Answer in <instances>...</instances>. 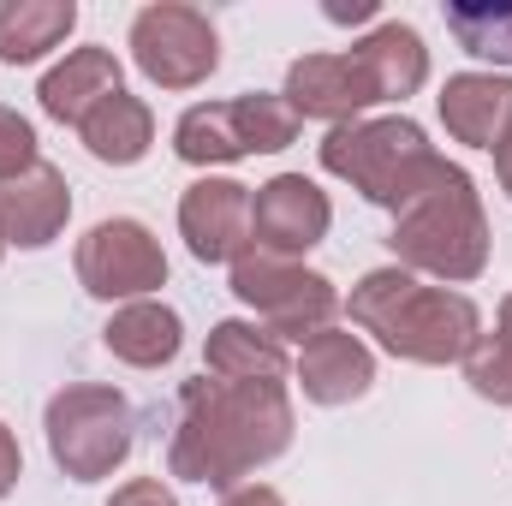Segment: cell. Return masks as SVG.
I'll use <instances>...</instances> for the list:
<instances>
[{"instance_id":"ffe728a7","label":"cell","mask_w":512,"mask_h":506,"mask_svg":"<svg viewBox=\"0 0 512 506\" xmlns=\"http://www.w3.org/2000/svg\"><path fill=\"white\" fill-rule=\"evenodd\" d=\"M78 137H84V149H90L102 167H137V161L149 155V143H155V114H149V102L114 90L108 102H96V108L84 114Z\"/></svg>"},{"instance_id":"3957f363","label":"cell","mask_w":512,"mask_h":506,"mask_svg":"<svg viewBox=\"0 0 512 506\" xmlns=\"http://www.w3.org/2000/svg\"><path fill=\"white\" fill-rule=\"evenodd\" d=\"M387 251L411 274H435L447 286H465L489 268V215L459 161H441V173L393 215Z\"/></svg>"},{"instance_id":"8992f818","label":"cell","mask_w":512,"mask_h":506,"mask_svg":"<svg viewBox=\"0 0 512 506\" xmlns=\"http://www.w3.org/2000/svg\"><path fill=\"white\" fill-rule=\"evenodd\" d=\"M233 298L262 316V328L274 340H298V346L310 334L334 328V316H340V292L328 274L268 251H245L233 262Z\"/></svg>"},{"instance_id":"9a60e30c","label":"cell","mask_w":512,"mask_h":506,"mask_svg":"<svg viewBox=\"0 0 512 506\" xmlns=\"http://www.w3.org/2000/svg\"><path fill=\"white\" fill-rule=\"evenodd\" d=\"M441 126L453 143L471 149H501V137L512 131V78L501 72H459L441 84Z\"/></svg>"},{"instance_id":"4dcf8cb0","label":"cell","mask_w":512,"mask_h":506,"mask_svg":"<svg viewBox=\"0 0 512 506\" xmlns=\"http://www.w3.org/2000/svg\"><path fill=\"white\" fill-rule=\"evenodd\" d=\"M0 251H6V239H0Z\"/></svg>"},{"instance_id":"4fadbf2b","label":"cell","mask_w":512,"mask_h":506,"mask_svg":"<svg viewBox=\"0 0 512 506\" xmlns=\"http://www.w3.org/2000/svg\"><path fill=\"white\" fill-rule=\"evenodd\" d=\"M66 215H72V191H66V173L48 161H36L24 179L0 185V239L18 251L54 245L66 233Z\"/></svg>"},{"instance_id":"2e32d148","label":"cell","mask_w":512,"mask_h":506,"mask_svg":"<svg viewBox=\"0 0 512 506\" xmlns=\"http://www.w3.org/2000/svg\"><path fill=\"white\" fill-rule=\"evenodd\" d=\"M114 90H126V66L114 60V48H72L36 90L42 114L60 126H84V114L96 102H108Z\"/></svg>"},{"instance_id":"5b68a950","label":"cell","mask_w":512,"mask_h":506,"mask_svg":"<svg viewBox=\"0 0 512 506\" xmlns=\"http://www.w3.org/2000/svg\"><path fill=\"white\" fill-rule=\"evenodd\" d=\"M42 429H48L54 465H60L72 483H102V477H114L131 459V441H137L131 399L120 387H102V381H66V387L48 399Z\"/></svg>"},{"instance_id":"7402d4cb","label":"cell","mask_w":512,"mask_h":506,"mask_svg":"<svg viewBox=\"0 0 512 506\" xmlns=\"http://www.w3.org/2000/svg\"><path fill=\"white\" fill-rule=\"evenodd\" d=\"M447 36L477 60L512 66V0H453L447 6Z\"/></svg>"},{"instance_id":"4316f807","label":"cell","mask_w":512,"mask_h":506,"mask_svg":"<svg viewBox=\"0 0 512 506\" xmlns=\"http://www.w3.org/2000/svg\"><path fill=\"white\" fill-rule=\"evenodd\" d=\"M322 12H328L334 24H370V18H376V0H352V6H346V0H328Z\"/></svg>"},{"instance_id":"f546056e","label":"cell","mask_w":512,"mask_h":506,"mask_svg":"<svg viewBox=\"0 0 512 506\" xmlns=\"http://www.w3.org/2000/svg\"><path fill=\"white\" fill-rule=\"evenodd\" d=\"M501 334H507V340H512V292H507V298H501Z\"/></svg>"},{"instance_id":"484cf974","label":"cell","mask_w":512,"mask_h":506,"mask_svg":"<svg viewBox=\"0 0 512 506\" xmlns=\"http://www.w3.org/2000/svg\"><path fill=\"white\" fill-rule=\"evenodd\" d=\"M18 477H24V453H18V435L0 423V501L18 489Z\"/></svg>"},{"instance_id":"6da1fadb","label":"cell","mask_w":512,"mask_h":506,"mask_svg":"<svg viewBox=\"0 0 512 506\" xmlns=\"http://www.w3.org/2000/svg\"><path fill=\"white\" fill-rule=\"evenodd\" d=\"M286 447H292L286 381L197 376L179 387V417H173V441H167V471L173 477L233 495Z\"/></svg>"},{"instance_id":"7a4b0ae2","label":"cell","mask_w":512,"mask_h":506,"mask_svg":"<svg viewBox=\"0 0 512 506\" xmlns=\"http://www.w3.org/2000/svg\"><path fill=\"white\" fill-rule=\"evenodd\" d=\"M352 322L405 364H465L483 340V310L453 286H423L411 268H370L352 286Z\"/></svg>"},{"instance_id":"30bf717a","label":"cell","mask_w":512,"mask_h":506,"mask_svg":"<svg viewBox=\"0 0 512 506\" xmlns=\"http://www.w3.org/2000/svg\"><path fill=\"white\" fill-rule=\"evenodd\" d=\"M334 227V203L316 179L304 173H274L268 185L251 191V245L268 256H298L322 245Z\"/></svg>"},{"instance_id":"d6986e66","label":"cell","mask_w":512,"mask_h":506,"mask_svg":"<svg viewBox=\"0 0 512 506\" xmlns=\"http://www.w3.org/2000/svg\"><path fill=\"white\" fill-rule=\"evenodd\" d=\"M292 370L286 340H274L262 322H215L203 346V376L215 381H280Z\"/></svg>"},{"instance_id":"5bb4252c","label":"cell","mask_w":512,"mask_h":506,"mask_svg":"<svg viewBox=\"0 0 512 506\" xmlns=\"http://www.w3.org/2000/svg\"><path fill=\"white\" fill-rule=\"evenodd\" d=\"M292 376L304 387V399H316V405H352L376 387V352L346 328H322L304 340Z\"/></svg>"},{"instance_id":"f1b7e54d","label":"cell","mask_w":512,"mask_h":506,"mask_svg":"<svg viewBox=\"0 0 512 506\" xmlns=\"http://www.w3.org/2000/svg\"><path fill=\"white\" fill-rule=\"evenodd\" d=\"M495 179H501V191L512 197V131L501 137V149H495Z\"/></svg>"},{"instance_id":"d4e9b609","label":"cell","mask_w":512,"mask_h":506,"mask_svg":"<svg viewBox=\"0 0 512 506\" xmlns=\"http://www.w3.org/2000/svg\"><path fill=\"white\" fill-rule=\"evenodd\" d=\"M108 506H179V501H173V489L161 477H131L126 489H114Z\"/></svg>"},{"instance_id":"277c9868","label":"cell","mask_w":512,"mask_h":506,"mask_svg":"<svg viewBox=\"0 0 512 506\" xmlns=\"http://www.w3.org/2000/svg\"><path fill=\"white\" fill-rule=\"evenodd\" d=\"M441 149L423 137L417 120L405 114H387V120H352V126H334L322 137V167L334 179H346L352 191H364L376 209H405L435 173H441Z\"/></svg>"},{"instance_id":"ba28073f","label":"cell","mask_w":512,"mask_h":506,"mask_svg":"<svg viewBox=\"0 0 512 506\" xmlns=\"http://www.w3.org/2000/svg\"><path fill=\"white\" fill-rule=\"evenodd\" d=\"M131 60L161 90H197L221 66V36H215L209 12L179 6V0H155L131 18Z\"/></svg>"},{"instance_id":"7c38bea8","label":"cell","mask_w":512,"mask_h":506,"mask_svg":"<svg viewBox=\"0 0 512 506\" xmlns=\"http://www.w3.org/2000/svg\"><path fill=\"white\" fill-rule=\"evenodd\" d=\"M286 108L298 120H328V126H352L364 108H376V84L364 78L358 54H304L286 72Z\"/></svg>"},{"instance_id":"8fae6325","label":"cell","mask_w":512,"mask_h":506,"mask_svg":"<svg viewBox=\"0 0 512 506\" xmlns=\"http://www.w3.org/2000/svg\"><path fill=\"white\" fill-rule=\"evenodd\" d=\"M179 233L197 262H239L251 245V185L203 173L179 197Z\"/></svg>"},{"instance_id":"9c48e42d","label":"cell","mask_w":512,"mask_h":506,"mask_svg":"<svg viewBox=\"0 0 512 506\" xmlns=\"http://www.w3.org/2000/svg\"><path fill=\"white\" fill-rule=\"evenodd\" d=\"M78 280L102 304H137V298L167 286V251L143 221L114 215L78 239Z\"/></svg>"},{"instance_id":"52a82bcc","label":"cell","mask_w":512,"mask_h":506,"mask_svg":"<svg viewBox=\"0 0 512 506\" xmlns=\"http://www.w3.org/2000/svg\"><path fill=\"white\" fill-rule=\"evenodd\" d=\"M298 137V114L286 108V96H233V102H203L191 114H179L173 126V155L191 167H227L245 155H274Z\"/></svg>"},{"instance_id":"603a6c76","label":"cell","mask_w":512,"mask_h":506,"mask_svg":"<svg viewBox=\"0 0 512 506\" xmlns=\"http://www.w3.org/2000/svg\"><path fill=\"white\" fill-rule=\"evenodd\" d=\"M465 381H471V393H483L495 405H512V340L507 334H483L465 352Z\"/></svg>"},{"instance_id":"e0dca14e","label":"cell","mask_w":512,"mask_h":506,"mask_svg":"<svg viewBox=\"0 0 512 506\" xmlns=\"http://www.w3.org/2000/svg\"><path fill=\"white\" fill-rule=\"evenodd\" d=\"M102 346H108L120 364H131V370H161V364L179 358V346H185V322H179L173 304L137 298V304H120V310L108 316Z\"/></svg>"},{"instance_id":"83f0119b","label":"cell","mask_w":512,"mask_h":506,"mask_svg":"<svg viewBox=\"0 0 512 506\" xmlns=\"http://www.w3.org/2000/svg\"><path fill=\"white\" fill-rule=\"evenodd\" d=\"M221 506H286V501H280L268 483H245V489H233V495H227Z\"/></svg>"},{"instance_id":"cb8c5ba5","label":"cell","mask_w":512,"mask_h":506,"mask_svg":"<svg viewBox=\"0 0 512 506\" xmlns=\"http://www.w3.org/2000/svg\"><path fill=\"white\" fill-rule=\"evenodd\" d=\"M36 161H42V155H36V126H30L24 114L0 108V185H6V179H24Z\"/></svg>"},{"instance_id":"ac0fdd59","label":"cell","mask_w":512,"mask_h":506,"mask_svg":"<svg viewBox=\"0 0 512 506\" xmlns=\"http://www.w3.org/2000/svg\"><path fill=\"white\" fill-rule=\"evenodd\" d=\"M352 54L376 84V102H405L429 84V48L411 24H376L364 42H352Z\"/></svg>"},{"instance_id":"44dd1931","label":"cell","mask_w":512,"mask_h":506,"mask_svg":"<svg viewBox=\"0 0 512 506\" xmlns=\"http://www.w3.org/2000/svg\"><path fill=\"white\" fill-rule=\"evenodd\" d=\"M78 24L72 0H6L0 6V66H36Z\"/></svg>"}]
</instances>
